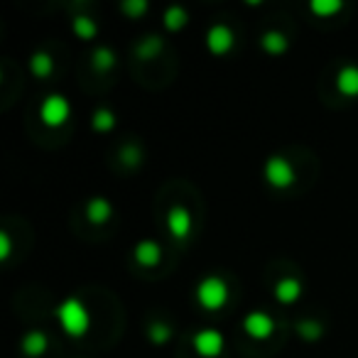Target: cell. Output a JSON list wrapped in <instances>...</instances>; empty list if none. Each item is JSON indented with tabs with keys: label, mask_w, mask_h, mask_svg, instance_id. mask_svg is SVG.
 I'll use <instances>...</instances> for the list:
<instances>
[{
	"label": "cell",
	"mask_w": 358,
	"mask_h": 358,
	"mask_svg": "<svg viewBox=\"0 0 358 358\" xmlns=\"http://www.w3.org/2000/svg\"><path fill=\"white\" fill-rule=\"evenodd\" d=\"M74 32L81 37V40H91V37L99 32V27H96V22L91 20V17L86 15H76L74 17Z\"/></svg>",
	"instance_id": "ac0fdd59"
},
{
	"label": "cell",
	"mask_w": 358,
	"mask_h": 358,
	"mask_svg": "<svg viewBox=\"0 0 358 358\" xmlns=\"http://www.w3.org/2000/svg\"><path fill=\"white\" fill-rule=\"evenodd\" d=\"M243 329H245V334L253 338H268L275 329V322H273V317L265 312H250L248 317L243 319Z\"/></svg>",
	"instance_id": "8992f818"
},
{
	"label": "cell",
	"mask_w": 358,
	"mask_h": 358,
	"mask_svg": "<svg viewBox=\"0 0 358 358\" xmlns=\"http://www.w3.org/2000/svg\"><path fill=\"white\" fill-rule=\"evenodd\" d=\"M133 255H135V260H138L140 265H145V268H152V265L159 263L162 248H159L155 241H140V243L135 245Z\"/></svg>",
	"instance_id": "9c48e42d"
},
{
	"label": "cell",
	"mask_w": 358,
	"mask_h": 358,
	"mask_svg": "<svg viewBox=\"0 0 358 358\" xmlns=\"http://www.w3.org/2000/svg\"><path fill=\"white\" fill-rule=\"evenodd\" d=\"M187 25V10L179 6H169L164 10V27L167 30H179V27Z\"/></svg>",
	"instance_id": "2e32d148"
},
{
	"label": "cell",
	"mask_w": 358,
	"mask_h": 358,
	"mask_svg": "<svg viewBox=\"0 0 358 358\" xmlns=\"http://www.w3.org/2000/svg\"><path fill=\"white\" fill-rule=\"evenodd\" d=\"M336 86L343 96H358V66H343L336 76Z\"/></svg>",
	"instance_id": "7c38bea8"
},
{
	"label": "cell",
	"mask_w": 358,
	"mask_h": 358,
	"mask_svg": "<svg viewBox=\"0 0 358 358\" xmlns=\"http://www.w3.org/2000/svg\"><path fill=\"white\" fill-rule=\"evenodd\" d=\"M265 179L275 189H285L294 182V169L285 157H270L265 162Z\"/></svg>",
	"instance_id": "277c9868"
},
{
	"label": "cell",
	"mask_w": 358,
	"mask_h": 358,
	"mask_svg": "<svg viewBox=\"0 0 358 358\" xmlns=\"http://www.w3.org/2000/svg\"><path fill=\"white\" fill-rule=\"evenodd\" d=\"M159 50H162V40H159V37H145V40L135 47L140 59H152Z\"/></svg>",
	"instance_id": "e0dca14e"
},
{
	"label": "cell",
	"mask_w": 358,
	"mask_h": 358,
	"mask_svg": "<svg viewBox=\"0 0 358 358\" xmlns=\"http://www.w3.org/2000/svg\"><path fill=\"white\" fill-rule=\"evenodd\" d=\"M123 10L128 13L130 17H140L145 10H148V0H125Z\"/></svg>",
	"instance_id": "d4e9b609"
},
{
	"label": "cell",
	"mask_w": 358,
	"mask_h": 358,
	"mask_svg": "<svg viewBox=\"0 0 358 358\" xmlns=\"http://www.w3.org/2000/svg\"><path fill=\"white\" fill-rule=\"evenodd\" d=\"M196 299H199V304L204 309L216 312V309H221L226 302H229V285H226L221 278H216V275L204 278L199 282V287H196Z\"/></svg>",
	"instance_id": "7a4b0ae2"
},
{
	"label": "cell",
	"mask_w": 358,
	"mask_h": 358,
	"mask_svg": "<svg viewBox=\"0 0 358 358\" xmlns=\"http://www.w3.org/2000/svg\"><path fill=\"white\" fill-rule=\"evenodd\" d=\"M299 294H302V282L294 278H285L275 285V297H278V302H282V304L297 302Z\"/></svg>",
	"instance_id": "30bf717a"
},
{
	"label": "cell",
	"mask_w": 358,
	"mask_h": 358,
	"mask_svg": "<svg viewBox=\"0 0 358 358\" xmlns=\"http://www.w3.org/2000/svg\"><path fill=\"white\" fill-rule=\"evenodd\" d=\"M0 258L6 260V258H10V236L3 231L0 234Z\"/></svg>",
	"instance_id": "484cf974"
},
{
	"label": "cell",
	"mask_w": 358,
	"mask_h": 358,
	"mask_svg": "<svg viewBox=\"0 0 358 358\" xmlns=\"http://www.w3.org/2000/svg\"><path fill=\"white\" fill-rule=\"evenodd\" d=\"M120 159H123L128 167H135V164H140V159H143V150H140L138 145H125V148L120 150Z\"/></svg>",
	"instance_id": "cb8c5ba5"
},
{
	"label": "cell",
	"mask_w": 358,
	"mask_h": 358,
	"mask_svg": "<svg viewBox=\"0 0 358 358\" xmlns=\"http://www.w3.org/2000/svg\"><path fill=\"white\" fill-rule=\"evenodd\" d=\"M297 334L304 338V341H317V338L324 334V329H322V324H319V322H312V319H309V322H299L297 324Z\"/></svg>",
	"instance_id": "7402d4cb"
},
{
	"label": "cell",
	"mask_w": 358,
	"mask_h": 358,
	"mask_svg": "<svg viewBox=\"0 0 358 358\" xmlns=\"http://www.w3.org/2000/svg\"><path fill=\"white\" fill-rule=\"evenodd\" d=\"M260 45H263V50L270 52V55H282V52L287 50V37L278 30H268L263 35V40H260Z\"/></svg>",
	"instance_id": "5bb4252c"
},
{
	"label": "cell",
	"mask_w": 358,
	"mask_h": 358,
	"mask_svg": "<svg viewBox=\"0 0 358 358\" xmlns=\"http://www.w3.org/2000/svg\"><path fill=\"white\" fill-rule=\"evenodd\" d=\"M94 69L96 71H108L110 66L115 64V57H113V52L108 50V47H99V50L94 52Z\"/></svg>",
	"instance_id": "d6986e66"
},
{
	"label": "cell",
	"mask_w": 358,
	"mask_h": 358,
	"mask_svg": "<svg viewBox=\"0 0 358 358\" xmlns=\"http://www.w3.org/2000/svg\"><path fill=\"white\" fill-rule=\"evenodd\" d=\"M309 8H312V13H317V15H334V13L341 10L343 3L341 0H312Z\"/></svg>",
	"instance_id": "44dd1931"
},
{
	"label": "cell",
	"mask_w": 358,
	"mask_h": 358,
	"mask_svg": "<svg viewBox=\"0 0 358 358\" xmlns=\"http://www.w3.org/2000/svg\"><path fill=\"white\" fill-rule=\"evenodd\" d=\"M47 346H50V341H47V334L42 331H27L25 338H22V351L30 358L42 356L47 351Z\"/></svg>",
	"instance_id": "4fadbf2b"
},
{
	"label": "cell",
	"mask_w": 358,
	"mask_h": 358,
	"mask_svg": "<svg viewBox=\"0 0 358 358\" xmlns=\"http://www.w3.org/2000/svg\"><path fill=\"white\" fill-rule=\"evenodd\" d=\"M224 334L219 329H201L194 336V348L201 358H216L224 351Z\"/></svg>",
	"instance_id": "5b68a950"
},
{
	"label": "cell",
	"mask_w": 358,
	"mask_h": 358,
	"mask_svg": "<svg viewBox=\"0 0 358 358\" xmlns=\"http://www.w3.org/2000/svg\"><path fill=\"white\" fill-rule=\"evenodd\" d=\"M30 69L37 79H45V76H50L52 69H55V62H52V57L47 55V52H35L30 59Z\"/></svg>",
	"instance_id": "9a60e30c"
},
{
	"label": "cell",
	"mask_w": 358,
	"mask_h": 358,
	"mask_svg": "<svg viewBox=\"0 0 358 358\" xmlns=\"http://www.w3.org/2000/svg\"><path fill=\"white\" fill-rule=\"evenodd\" d=\"M110 214H113V206H110L103 196H96V199H91L89 204H86V216H89V221L96 226L106 224V221L110 219Z\"/></svg>",
	"instance_id": "8fae6325"
},
{
	"label": "cell",
	"mask_w": 358,
	"mask_h": 358,
	"mask_svg": "<svg viewBox=\"0 0 358 358\" xmlns=\"http://www.w3.org/2000/svg\"><path fill=\"white\" fill-rule=\"evenodd\" d=\"M57 319H59L62 329H64L69 336H84L89 331V312L76 297H69L57 307Z\"/></svg>",
	"instance_id": "6da1fadb"
},
{
	"label": "cell",
	"mask_w": 358,
	"mask_h": 358,
	"mask_svg": "<svg viewBox=\"0 0 358 358\" xmlns=\"http://www.w3.org/2000/svg\"><path fill=\"white\" fill-rule=\"evenodd\" d=\"M91 125H94V130H110L115 125V115L110 113L108 108H99V110H94V118H91Z\"/></svg>",
	"instance_id": "ffe728a7"
},
{
	"label": "cell",
	"mask_w": 358,
	"mask_h": 358,
	"mask_svg": "<svg viewBox=\"0 0 358 358\" xmlns=\"http://www.w3.org/2000/svg\"><path fill=\"white\" fill-rule=\"evenodd\" d=\"M169 336H172V329H169L167 324L155 322L152 327H150V341L152 343H164V341H169Z\"/></svg>",
	"instance_id": "603a6c76"
},
{
	"label": "cell",
	"mask_w": 358,
	"mask_h": 358,
	"mask_svg": "<svg viewBox=\"0 0 358 358\" xmlns=\"http://www.w3.org/2000/svg\"><path fill=\"white\" fill-rule=\"evenodd\" d=\"M167 229L174 238H187L192 231V216L185 206H172L167 211Z\"/></svg>",
	"instance_id": "ba28073f"
},
{
	"label": "cell",
	"mask_w": 358,
	"mask_h": 358,
	"mask_svg": "<svg viewBox=\"0 0 358 358\" xmlns=\"http://www.w3.org/2000/svg\"><path fill=\"white\" fill-rule=\"evenodd\" d=\"M69 113H71V106L62 94L47 96V99L42 101V106H40L42 123L50 125V128H59V125H64L66 118H69Z\"/></svg>",
	"instance_id": "3957f363"
},
{
	"label": "cell",
	"mask_w": 358,
	"mask_h": 358,
	"mask_svg": "<svg viewBox=\"0 0 358 358\" xmlns=\"http://www.w3.org/2000/svg\"><path fill=\"white\" fill-rule=\"evenodd\" d=\"M206 47H209L214 55H226V52L234 47V32L229 25H211L206 32Z\"/></svg>",
	"instance_id": "52a82bcc"
}]
</instances>
